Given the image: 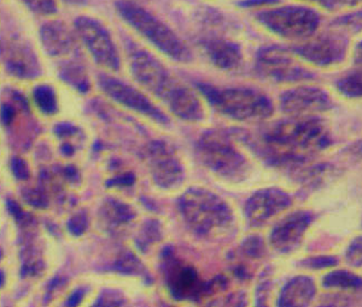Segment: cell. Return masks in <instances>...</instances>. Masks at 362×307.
<instances>
[{"label": "cell", "instance_id": "cell-1", "mask_svg": "<svg viewBox=\"0 0 362 307\" xmlns=\"http://www.w3.org/2000/svg\"><path fill=\"white\" fill-rule=\"evenodd\" d=\"M251 145L270 164L300 168L311 157L330 147L332 135L317 116H290L267 127Z\"/></svg>", "mask_w": 362, "mask_h": 307}, {"label": "cell", "instance_id": "cell-2", "mask_svg": "<svg viewBox=\"0 0 362 307\" xmlns=\"http://www.w3.org/2000/svg\"><path fill=\"white\" fill-rule=\"evenodd\" d=\"M196 87L217 114L233 121H266L274 114V102L259 89L221 87L206 83H196Z\"/></svg>", "mask_w": 362, "mask_h": 307}, {"label": "cell", "instance_id": "cell-3", "mask_svg": "<svg viewBox=\"0 0 362 307\" xmlns=\"http://www.w3.org/2000/svg\"><path fill=\"white\" fill-rule=\"evenodd\" d=\"M115 7L120 18L161 54L180 64L192 61L194 56L186 42L151 11L130 0H118Z\"/></svg>", "mask_w": 362, "mask_h": 307}, {"label": "cell", "instance_id": "cell-4", "mask_svg": "<svg viewBox=\"0 0 362 307\" xmlns=\"http://www.w3.org/2000/svg\"><path fill=\"white\" fill-rule=\"evenodd\" d=\"M196 152L202 164L218 176L240 180L248 173V160L225 132H204L197 141Z\"/></svg>", "mask_w": 362, "mask_h": 307}, {"label": "cell", "instance_id": "cell-5", "mask_svg": "<svg viewBox=\"0 0 362 307\" xmlns=\"http://www.w3.org/2000/svg\"><path fill=\"white\" fill-rule=\"evenodd\" d=\"M181 215L188 227L200 235L223 230L231 222L233 215L223 200L211 192L192 188L179 201Z\"/></svg>", "mask_w": 362, "mask_h": 307}, {"label": "cell", "instance_id": "cell-6", "mask_svg": "<svg viewBox=\"0 0 362 307\" xmlns=\"http://www.w3.org/2000/svg\"><path fill=\"white\" fill-rule=\"evenodd\" d=\"M255 19L272 34L287 40L303 42L318 30L321 16L311 8L285 6L258 11Z\"/></svg>", "mask_w": 362, "mask_h": 307}, {"label": "cell", "instance_id": "cell-7", "mask_svg": "<svg viewBox=\"0 0 362 307\" xmlns=\"http://www.w3.org/2000/svg\"><path fill=\"white\" fill-rule=\"evenodd\" d=\"M128 59L130 73L138 85L165 104L185 85L160 60L139 47H129Z\"/></svg>", "mask_w": 362, "mask_h": 307}, {"label": "cell", "instance_id": "cell-8", "mask_svg": "<svg viewBox=\"0 0 362 307\" xmlns=\"http://www.w3.org/2000/svg\"><path fill=\"white\" fill-rule=\"evenodd\" d=\"M255 70L262 79L280 85L305 83L316 78L296 59L293 52L277 46L264 47L259 50Z\"/></svg>", "mask_w": 362, "mask_h": 307}, {"label": "cell", "instance_id": "cell-9", "mask_svg": "<svg viewBox=\"0 0 362 307\" xmlns=\"http://www.w3.org/2000/svg\"><path fill=\"white\" fill-rule=\"evenodd\" d=\"M75 29L97 65L115 73L120 70L119 50L108 29L100 21L81 16L75 20Z\"/></svg>", "mask_w": 362, "mask_h": 307}, {"label": "cell", "instance_id": "cell-10", "mask_svg": "<svg viewBox=\"0 0 362 307\" xmlns=\"http://www.w3.org/2000/svg\"><path fill=\"white\" fill-rule=\"evenodd\" d=\"M98 85L100 90L117 104L160 126L170 124L168 116L134 85L105 73L98 76Z\"/></svg>", "mask_w": 362, "mask_h": 307}, {"label": "cell", "instance_id": "cell-11", "mask_svg": "<svg viewBox=\"0 0 362 307\" xmlns=\"http://www.w3.org/2000/svg\"><path fill=\"white\" fill-rule=\"evenodd\" d=\"M349 40L339 31H326L291 48L296 57L319 68L334 67L347 56Z\"/></svg>", "mask_w": 362, "mask_h": 307}, {"label": "cell", "instance_id": "cell-12", "mask_svg": "<svg viewBox=\"0 0 362 307\" xmlns=\"http://www.w3.org/2000/svg\"><path fill=\"white\" fill-rule=\"evenodd\" d=\"M0 60L6 70L19 79H35L42 69L34 48L16 35L0 36Z\"/></svg>", "mask_w": 362, "mask_h": 307}, {"label": "cell", "instance_id": "cell-13", "mask_svg": "<svg viewBox=\"0 0 362 307\" xmlns=\"http://www.w3.org/2000/svg\"><path fill=\"white\" fill-rule=\"evenodd\" d=\"M282 112L290 116H311L332 110V97L315 85H299L281 93L279 99Z\"/></svg>", "mask_w": 362, "mask_h": 307}, {"label": "cell", "instance_id": "cell-14", "mask_svg": "<svg viewBox=\"0 0 362 307\" xmlns=\"http://www.w3.org/2000/svg\"><path fill=\"white\" fill-rule=\"evenodd\" d=\"M165 274L171 295L176 300H192L208 295L207 284L202 283L192 266L177 260L170 250L163 254Z\"/></svg>", "mask_w": 362, "mask_h": 307}, {"label": "cell", "instance_id": "cell-15", "mask_svg": "<svg viewBox=\"0 0 362 307\" xmlns=\"http://www.w3.org/2000/svg\"><path fill=\"white\" fill-rule=\"evenodd\" d=\"M146 159L153 181L161 188H174L184 179V169L174 149L165 141H153L146 149Z\"/></svg>", "mask_w": 362, "mask_h": 307}, {"label": "cell", "instance_id": "cell-16", "mask_svg": "<svg viewBox=\"0 0 362 307\" xmlns=\"http://www.w3.org/2000/svg\"><path fill=\"white\" fill-rule=\"evenodd\" d=\"M313 219V215L308 211L293 212L288 215L272 231V246L281 253L293 252L300 246Z\"/></svg>", "mask_w": 362, "mask_h": 307}, {"label": "cell", "instance_id": "cell-17", "mask_svg": "<svg viewBox=\"0 0 362 307\" xmlns=\"http://www.w3.org/2000/svg\"><path fill=\"white\" fill-rule=\"evenodd\" d=\"M293 201L286 192L278 188L258 191L251 196L246 205L247 217L252 224H260L270 217L288 209Z\"/></svg>", "mask_w": 362, "mask_h": 307}, {"label": "cell", "instance_id": "cell-18", "mask_svg": "<svg viewBox=\"0 0 362 307\" xmlns=\"http://www.w3.org/2000/svg\"><path fill=\"white\" fill-rule=\"evenodd\" d=\"M40 40L42 48L50 57H65L77 49L75 36L62 21L44 23L40 28Z\"/></svg>", "mask_w": 362, "mask_h": 307}, {"label": "cell", "instance_id": "cell-19", "mask_svg": "<svg viewBox=\"0 0 362 307\" xmlns=\"http://www.w3.org/2000/svg\"><path fill=\"white\" fill-rule=\"evenodd\" d=\"M211 65L220 70H237L243 61L241 47L229 39L208 38L200 44Z\"/></svg>", "mask_w": 362, "mask_h": 307}, {"label": "cell", "instance_id": "cell-20", "mask_svg": "<svg viewBox=\"0 0 362 307\" xmlns=\"http://www.w3.org/2000/svg\"><path fill=\"white\" fill-rule=\"evenodd\" d=\"M166 106L171 114L184 121L200 122L206 118V110L198 93L186 85L177 91Z\"/></svg>", "mask_w": 362, "mask_h": 307}, {"label": "cell", "instance_id": "cell-21", "mask_svg": "<svg viewBox=\"0 0 362 307\" xmlns=\"http://www.w3.org/2000/svg\"><path fill=\"white\" fill-rule=\"evenodd\" d=\"M317 287L313 279L297 277L282 289L278 307H308L316 296Z\"/></svg>", "mask_w": 362, "mask_h": 307}, {"label": "cell", "instance_id": "cell-22", "mask_svg": "<svg viewBox=\"0 0 362 307\" xmlns=\"http://www.w3.org/2000/svg\"><path fill=\"white\" fill-rule=\"evenodd\" d=\"M59 77L64 83L73 87L78 92L90 90L91 83L85 67L78 61H67L59 68Z\"/></svg>", "mask_w": 362, "mask_h": 307}, {"label": "cell", "instance_id": "cell-23", "mask_svg": "<svg viewBox=\"0 0 362 307\" xmlns=\"http://www.w3.org/2000/svg\"><path fill=\"white\" fill-rule=\"evenodd\" d=\"M322 284L326 289L346 292H362V279L348 271H334L327 274Z\"/></svg>", "mask_w": 362, "mask_h": 307}, {"label": "cell", "instance_id": "cell-24", "mask_svg": "<svg viewBox=\"0 0 362 307\" xmlns=\"http://www.w3.org/2000/svg\"><path fill=\"white\" fill-rule=\"evenodd\" d=\"M336 89L341 96L349 99L362 98V68L350 70L338 78Z\"/></svg>", "mask_w": 362, "mask_h": 307}, {"label": "cell", "instance_id": "cell-25", "mask_svg": "<svg viewBox=\"0 0 362 307\" xmlns=\"http://www.w3.org/2000/svg\"><path fill=\"white\" fill-rule=\"evenodd\" d=\"M101 213L110 227H120L126 224L135 217V213L128 205L115 200L107 202L101 210Z\"/></svg>", "mask_w": 362, "mask_h": 307}, {"label": "cell", "instance_id": "cell-26", "mask_svg": "<svg viewBox=\"0 0 362 307\" xmlns=\"http://www.w3.org/2000/svg\"><path fill=\"white\" fill-rule=\"evenodd\" d=\"M35 104L47 116H54L59 110L57 95L49 85H38L33 92Z\"/></svg>", "mask_w": 362, "mask_h": 307}, {"label": "cell", "instance_id": "cell-27", "mask_svg": "<svg viewBox=\"0 0 362 307\" xmlns=\"http://www.w3.org/2000/svg\"><path fill=\"white\" fill-rule=\"evenodd\" d=\"M332 23L334 26H338L344 30L350 31V32H359V31H362V11L338 17Z\"/></svg>", "mask_w": 362, "mask_h": 307}, {"label": "cell", "instance_id": "cell-28", "mask_svg": "<svg viewBox=\"0 0 362 307\" xmlns=\"http://www.w3.org/2000/svg\"><path fill=\"white\" fill-rule=\"evenodd\" d=\"M160 239V229H159L158 223L155 221L147 223L144 230L140 233L138 238V246L143 251L147 250L151 244L157 242Z\"/></svg>", "mask_w": 362, "mask_h": 307}, {"label": "cell", "instance_id": "cell-29", "mask_svg": "<svg viewBox=\"0 0 362 307\" xmlns=\"http://www.w3.org/2000/svg\"><path fill=\"white\" fill-rule=\"evenodd\" d=\"M115 270L117 271L126 272V273H134L139 274V275H144L147 277L145 270H144L143 265L140 264L137 258L132 254H126L119 258V261L117 262Z\"/></svg>", "mask_w": 362, "mask_h": 307}, {"label": "cell", "instance_id": "cell-30", "mask_svg": "<svg viewBox=\"0 0 362 307\" xmlns=\"http://www.w3.org/2000/svg\"><path fill=\"white\" fill-rule=\"evenodd\" d=\"M23 3L34 13L42 16H50L57 13L56 0H23Z\"/></svg>", "mask_w": 362, "mask_h": 307}, {"label": "cell", "instance_id": "cell-31", "mask_svg": "<svg viewBox=\"0 0 362 307\" xmlns=\"http://www.w3.org/2000/svg\"><path fill=\"white\" fill-rule=\"evenodd\" d=\"M346 260L350 265L362 269V236H358L350 243L346 251Z\"/></svg>", "mask_w": 362, "mask_h": 307}, {"label": "cell", "instance_id": "cell-32", "mask_svg": "<svg viewBox=\"0 0 362 307\" xmlns=\"http://www.w3.org/2000/svg\"><path fill=\"white\" fill-rule=\"evenodd\" d=\"M7 205L11 215L15 217L16 222L18 223L21 227H29V225L34 223V217H31L29 213H26V212L23 211V210L19 207V204L16 203L13 200H8Z\"/></svg>", "mask_w": 362, "mask_h": 307}, {"label": "cell", "instance_id": "cell-33", "mask_svg": "<svg viewBox=\"0 0 362 307\" xmlns=\"http://www.w3.org/2000/svg\"><path fill=\"white\" fill-rule=\"evenodd\" d=\"M87 227H88V217H87L85 212L77 213L68 222V230L76 236L83 234L87 230Z\"/></svg>", "mask_w": 362, "mask_h": 307}, {"label": "cell", "instance_id": "cell-34", "mask_svg": "<svg viewBox=\"0 0 362 307\" xmlns=\"http://www.w3.org/2000/svg\"><path fill=\"white\" fill-rule=\"evenodd\" d=\"M23 198L30 205L38 209H45L48 207V198L42 190H28L23 193Z\"/></svg>", "mask_w": 362, "mask_h": 307}, {"label": "cell", "instance_id": "cell-35", "mask_svg": "<svg viewBox=\"0 0 362 307\" xmlns=\"http://www.w3.org/2000/svg\"><path fill=\"white\" fill-rule=\"evenodd\" d=\"M11 170L13 174L18 180H28L30 176V170H29L28 164L26 161L23 160L21 157H13L11 161Z\"/></svg>", "mask_w": 362, "mask_h": 307}, {"label": "cell", "instance_id": "cell-36", "mask_svg": "<svg viewBox=\"0 0 362 307\" xmlns=\"http://www.w3.org/2000/svg\"><path fill=\"white\" fill-rule=\"evenodd\" d=\"M245 251L248 255L252 256V258H260L264 253V248L262 244V241L258 238H250L247 240L245 243Z\"/></svg>", "mask_w": 362, "mask_h": 307}, {"label": "cell", "instance_id": "cell-37", "mask_svg": "<svg viewBox=\"0 0 362 307\" xmlns=\"http://www.w3.org/2000/svg\"><path fill=\"white\" fill-rule=\"evenodd\" d=\"M336 258H332V256H320V258H310L303 264L311 269H325V267L336 265Z\"/></svg>", "mask_w": 362, "mask_h": 307}, {"label": "cell", "instance_id": "cell-38", "mask_svg": "<svg viewBox=\"0 0 362 307\" xmlns=\"http://www.w3.org/2000/svg\"><path fill=\"white\" fill-rule=\"evenodd\" d=\"M280 0H243L238 4L240 7L248 8V9H266L267 7L277 5Z\"/></svg>", "mask_w": 362, "mask_h": 307}, {"label": "cell", "instance_id": "cell-39", "mask_svg": "<svg viewBox=\"0 0 362 307\" xmlns=\"http://www.w3.org/2000/svg\"><path fill=\"white\" fill-rule=\"evenodd\" d=\"M16 118V109L11 104H4L0 108V120L6 127L11 126Z\"/></svg>", "mask_w": 362, "mask_h": 307}, {"label": "cell", "instance_id": "cell-40", "mask_svg": "<svg viewBox=\"0 0 362 307\" xmlns=\"http://www.w3.org/2000/svg\"><path fill=\"white\" fill-rule=\"evenodd\" d=\"M319 307H350V297H329Z\"/></svg>", "mask_w": 362, "mask_h": 307}, {"label": "cell", "instance_id": "cell-41", "mask_svg": "<svg viewBox=\"0 0 362 307\" xmlns=\"http://www.w3.org/2000/svg\"><path fill=\"white\" fill-rule=\"evenodd\" d=\"M77 131V128L70 124H59L57 127L54 128L56 135L60 138L70 137V136L76 135Z\"/></svg>", "mask_w": 362, "mask_h": 307}, {"label": "cell", "instance_id": "cell-42", "mask_svg": "<svg viewBox=\"0 0 362 307\" xmlns=\"http://www.w3.org/2000/svg\"><path fill=\"white\" fill-rule=\"evenodd\" d=\"M86 291L83 289H78L76 292L70 295L66 303V307H77L78 305L83 302V296H85Z\"/></svg>", "mask_w": 362, "mask_h": 307}, {"label": "cell", "instance_id": "cell-43", "mask_svg": "<svg viewBox=\"0 0 362 307\" xmlns=\"http://www.w3.org/2000/svg\"><path fill=\"white\" fill-rule=\"evenodd\" d=\"M135 182V176L128 173V174H124V176H117L114 180L109 182V186H132Z\"/></svg>", "mask_w": 362, "mask_h": 307}, {"label": "cell", "instance_id": "cell-44", "mask_svg": "<svg viewBox=\"0 0 362 307\" xmlns=\"http://www.w3.org/2000/svg\"><path fill=\"white\" fill-rule=\"evenodd\" d=\"M305 1L316 4V5L325 8L327 11H334L339 5V0H305Z\"/></svg>", "mask_w": 362, "mask_h": 307}, {"label": "cell", "instance_id": "cell-45", "mask_svg": "<svg viewBox=\"0 0 362 307\" xmlns=\"http://www.w3.org/2000/svg\"><path fill=\"white\" fill-rule=\"evenodd\" d=\"M354 60H355L357 65L362 67V40L358 42L357 46H356L355 52H354Z\"/></svg>", "mask_w": 362, "mask_h": 307}, {"label": "cell", "instance_id": "cell-46", "mask_svg": "<svg viewBox=\"0 0 362 307\" xmlns=\"http://www.w3.org/2000/svg\"><path fill=\"white\" fill-rule=\"evenodd\" d=\"M349 151L352 155H356V157H362V141L352 145V147L350 148Z\"/></svg>", "mask_w": 362, "mask_h": 307}, {"label": "cell", "instance_id": "cell-47", "mask_svg": "<svg viewBox=\"0 0 362 307\" xmlns=\"http://www.w3.org/2000/svg\"><path fill=\"white\" fill-rule=\"evenodd\" d=\"M362 3V0H339V4L342 5L349 6V7H354V6L360 5Z\"/></svg>", "mask_w": 362, "mask_h": 307}, {"label": "cell", "instance_id": "cell-48", "mask_svg": "<svg viewBox=\"0 0 362 307\" xmlns=\"http://www.w3.org/2000/svg\"><path fill=\"white\" fill-rule=\"evenodd\" d=\"M62 151L64 155H71L74 153V148L70 145H65L62 148Z\"/></svg>", "mask_w": 362, "mask_h": 307}, {"label": "cell", "instance_id": "cell-49", "mask_svg": "<svg viewBox=\"0 0 362 307\" xmlns=\"http://www.w3.org/2000/svg\"><path fill=\"white\" fill-rule=\"evenodd\" d=\"M66 3L71 4V5H83L87 0H64Z\"/></svg>", "mask_w": 362, "mask_h": 307}, {"label": "cell", "instance_id": "cell-50", "mask_svg": "<svg viewBox=\"0 0 362 307\" xmlns=\"http://www.w3.org/2000/svg\"><path fill=\"white\" fill-rule=\"evenodd\" d=\"M4 283H5V274L0 271V287H3Z\"/></svg>", "mask_w": 362, "mask_h": 307}, {"label": "cell", "instance_id": "cell-51", "mask_svg": "<svg viewBox=\"0 0 362 307\" xmlns=\"http://www.w3.org/2000/svg\"><path fill=\"white\" fill-rule=\"evenodd\" d=\"M209 307H225L223 305H220L219 302L215 303V304L210 305Z\"/></svg>", "mask_w": 362, "mask_h": 307}, {"label": "cell", "instance_id": "cell-52", "mask_svg": "<svg viewBox=\"0 0 362 307\" xmlns=\"http://www.w3.org/2000/svg\"><path fill=\"white\" fill-rule=\"evenodd\" d=\"M93 307H100V306H99L98 303L96 302V304L93 305Z\"/></svg>", "mask_w": 362, "mask_h": 307}, {"label": "cell", "instance_id": "cell-53", "mask_svg": "<svg viewBox=\"0 0 362 307\" xmlns=\"http://www.w3.org/2000/svg\"><path fill=\"white\" fill-rule=\"evenodd\" d=\"M0 258H1V251H0Z\"/></svg>", "mask_w": 362, "mask_h": 307}, {"label": "cell", "instance_id": "cell-54", "mask_svg": "<svg viewBox=\"0 0 362 307\" xmlns=\"http://www.w3.org/2000/svg\"><path fill=\"white\" fill-rule=\"evenodd\" d=\"M130 1H134V0H130ZM137 1H138V0H137Z\"/></svg>", "mask_w": 362, "mask_h": 307}]
</instances>
